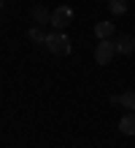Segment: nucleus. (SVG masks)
Here are the masks:
<instances>
[{"instance_id": "1", "label": "nucleus", "mask_w": 135, "mask_h": 148, "mask_svg": "<svg viewBox=\"0 0 135 148\" xmlns=\"http://www.w3.org/2000/svg\"><path fill=\"white\" fill-rule=\"evenodd\" d=\"M46 49L51 51L54 57H68L70 54V38L62 30H54V32H49V38H46Z\"/></svg>"}, {"instance_id": "2", "label": "nucleus", "mask_w": 135, "mask_h": 148, "mask_svg": "<svg viewBox=\"0 0 135 148\" xmlns=\"http://www.w3.org/2000/svg\"><path fill=\"white\" fill-rule=\"evenodd\" d=\"M73 24V8L70 5H57L51 11V27L54 30H65Z\"/></svg>"}, {"instance_id": "3", "label": "nucleus", "mask_w": 135, "mask_h": 148, "mask_svg": "<svg viewBox=\"0 0 135 148\" xmlns=\"http://www.w3.org/2000/svg\"><path fill=\"white\" fill-rule=\"evenodd\" d=\"M116 57V46H114V38L108 40H100L95 49V62L97 65H111V59Z\"/></svg>"}, {"instance_id": "4", "label": "nucleus", "mask_w": 135, "mask_h": 148, "mask_svg": "<svg viewBox=\"0 0 135 148\" xmlns=\"http://www.w3.org/2000/svg\"><path fill=\"white\" fill-rule=\"evenodd\" d=\"M114 46H116V54L130 57V54H135V35H119V38H114Z\"/></svg>"}, {"instance_id": "5", "label": "nucleus", "mask_w": 135, "mask_h": 148, "mask_svg": "<svg viewBox=\"0 0 135 148\" xmlns=\"http://www.w3.org/2000/svg\"><path fill=\"white\" fill-rule=\"evenodd\" d=\"M27 38H30V43H33V46H46V38H49V32L43 30L41 24H35V27H30Z\"/></svg>"}, {"instance_id": "6", "label": "nucleus", "mask_w": 135, "mask_h": 148, "mask_svg": "<svg viewBox=\"0 0 135 148\" xmlns=\"http://www.w3.org/2000/svg\"><path fill=\"white\" fill-rule=\"evenodd\" d=\"M114 32H116V24H114V22H97V24H95V35L100 38V40L114 38Z\"/></svg>"}, {"instance_id": "7", "label": "nucleus", "mask_w": 135, "mask_h": 148, "mask_svg": "<svg viewBox=\"0 0 135 148\" xmlns=\"http://www.w3.org/2000/svg\"><path fill=\"white\" fill-rule=\"evenodd\" d=\"M119 132H122V135H135V110H130L127 116H122Z\"/></svg>"}, {"instance_id": "8", "label": "nucleus", "mask_w": 135, "mask_h": 148, "mask_svg": "<svg viewBox=\"0 0 135 148\" xmlns=\"http://www.w3.org/2000/svg\"><path fill=\"white\" fill-rule=\"evenodd\" d=\"M33 19H35V24H51V11L49 8H43V5H35L33 8Z\"/></svg>"}, {"instance_id": "9", "label": "nucleus", "mask_w": 135, "mask_h": 148, "mask_svg": "<svg viewBox=\"0 0 135 148\" xmlns=\"http://www.w3.org/2000/svg\"><path fill=\"white\" fill-rule=\"evenodd\" d=\"M108 11H111L114 16L127 14V0H108Z\"/></svg>"}, {"instance_id": "10", "label": "nucleus", "mask_w": 135, "mask_h": 148, "mask_svg": "<svg viewBox=\"0 0 135 148\" xmlns=\"http://www.w3.org/2000/svg\"><path fill=\"white\" fill-rule=\"evenodd\" d=\"M119 105H122V108H127V110H135V89L119 94Z\"/></svg>"}, {"instance_id": "11", "label": "nucleus", "mask_w": 135, "mask_h": 148, "mask_svg": "<svg viewBox=\"0 0 135 148\" xmlns=\"http://www.w3.org/2000/svg\"><path fill=\"white\" fill-rule=\"evenodd\" d=\"M0 8H3V0H0Z\"/></svg>"}]
</instances>
